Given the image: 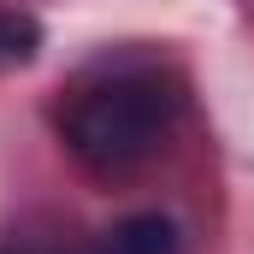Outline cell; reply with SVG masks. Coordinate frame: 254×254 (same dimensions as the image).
<instances>
[{
	"label": "cell",
	"instance_id": "cell-1",
	"mask_svg": "<svg viewBox=\"0 0 254 254\" xmlns=\"http://www.w3.org/2000/svg\"><path fill=\"white\" fill-rule=\"evenodd\" d=\"M172 113H178V95L160 77L113 71V77H101V83L71 95L60 130H65V142H71V154L83 166L119 178V172L142 166L160 148V136L172 130Z\"/></svg>",
	"mask_w": 254,
	"mask_h": 254
},
{
	"label": "cell",
	"instance_id": "cell-2",
	"mask_svg": "<svg viewBox=\"0 0 254 254\" xmlns=\"http://www.w3.org/2000/svg\"><path fill=\"white\" fill-rule=\"evenodd\" d=\"M36 254H60V249H36ZM71 254H119V249H113V243H107V237H101V243H95V249H71Z\"/></svg>",
	"mask_w": 254,
	"mask_h": 254
}]
</instances>
